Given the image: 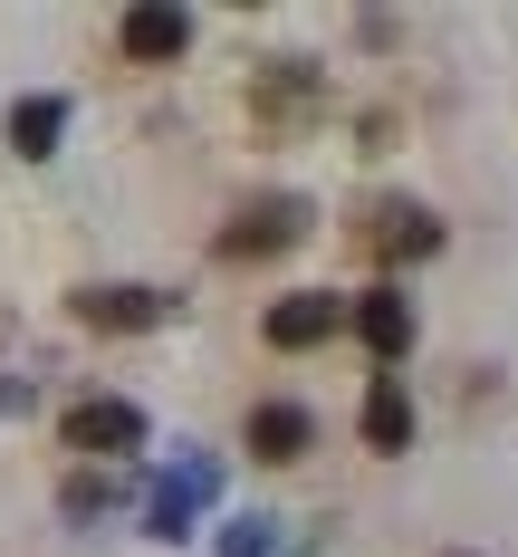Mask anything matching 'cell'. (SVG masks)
Here are the masks:
<instances>
[{
	"mask_svg": "<svg viewBox=\"0 0 518 557\" xmlns=\"http://www.w3.org/2000/svg\"><path fill=\"white\" fill-rule=\"evenodd\" d=\"M67 451H97V461H115V451H144V404H125V394H87V404H67Z\"/></svg>",
	"mask_w": 518,
	"mask_h": 557,
	"instance_id": "obj_1",
	"label": "cell"
},
{
	"mask_svg": "<svg viewBox=\"0 0 518 557\" xmlns=\"http://www.w3.org/2000/svg\"><path fill=\"white\" fill-rule=\"evenodd\" d=\"M365 250L375 260H432L442 250V222L422 202H384V212H365Z\"/></svg>",
	"mask_w": 518,
	"mask_h": 557,
	"instance_id": "obj_2",
	"label": "cell"
},
{
	"mask_svg": "<svg viewBox=\"0 0 518 557\" xmlns=\"http://www.w3.org/2000/svg\"><path fill=\"white\" fill-rule=\"evenodd\" d=\"M355 336H365V356H384V366L413 356V298H403V288H365V298H355Z\"/></svg>",
	"mask_w": 518,
	"mask_h": 557,
	"instance_id": "obj_3",
	"label": "cell"
},
{
	"mask_svg": "<svg viewBox=\"0 0 518 557\" xmlns=\"http://www.w3.org/2000/svg\"><path fill=\"white\" fill-rule=\"evenodd\" d=\"M337 327H345V308L327 298V288H298V298L269 308V346H327Z\"/></svg>",
	"mask_w": 518,
	"mask_h": 557,
	"instance_id": "obj_4",
	"label": "cell"
},
{
	"mask_svg": "<svg viewBox=\"0 0 518 557\" xmlns=\"http://www.w3.org/2000/svg\"><path fill=\"white\" fill-rule=\"evenodd\" d=\"M307 231V202H260L240 231H222V260H269V250H288Z\"/></svg>",
	"mask_w": 518,
	"mask_h": 557,
	"instance_id": "obj_5",
	"label": "cell"
},
{
	"mask_svg": "<svg viewBox=\"0 0 518 557\" xmlns=\"http://www.w3.org/2000/svg\"><path fill=\"white\" fill-rule=\"evenodd\" d=\"M413 443V394H403V375H375L365 385V451H403Z\"/></svg>",
	"mask_w": 518,
	"mask_h": 557,
	"instance_id": "obj_6",
	"label": "cell"
},
{
	"mask_svg": "<svg viewBox=\"0 0 518 557\" xmlns=\"http://www.w3.org/2000/svg\"><path fill=\"white\" fill-rule=\"evenodd\" d=\"M192 49V10H125V58H182Z\"/></svg>",
	"mask_w": 518,
	"mask_h": 557,
	"instance_id": "obj_7",
	"label": "cell"
},
{
	"mask_svg": "<svg viewBox=\"0 0 518 557\" xmlns=\"http://www.w3.org/2000/svg\"><path fill=\"white\" fill-rule=\"evenodd\" d=\"M87 327H106V336H125V327H154V288H77L67 298Z\"/></svg>",
	"mask_w": 518,
	"mask_h": 557,
	"instance_id": "obj_8",
	"label": "cell"
},
{
	"mask_svg": "<svg viewBox=\"0 0 518 557\" xmlns=\"http://www.w3.org/2000/svg\"><path fill=\"white\" fill-rule=\"evenodd\" d=\"M307 443H317V423H307L298 404H260V413H250V451H260V461H298Z\"/></svg>",
	"mask_w": 518,
	"mask_h": 557,
	"instance_id": "obj_9",
	"label": "cell"
},
{
	"mask_svg": "<svg viewBox=\"0 0 518 557\" xmlns=\"http://www.w3.org/2000/svg\"><path fill=\"white\" fill-rule=\"evenodd\" d=\"M58 135H67V107L58 97H29V107L10 115V145L20 154H58Z\"/></svg>",
	"mask_w": 518,
	"mask_h": 557,
	"instance_id": "obj_10",
	"label": "cell"
}]
</instances>
